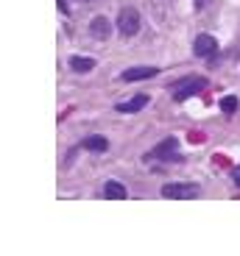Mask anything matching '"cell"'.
Listing matches in <instances>:
<instances>
[{
  "label": "cell",
  "mask_w": 240,
  "mask_h": 256,
  "mask_svg": "<svg viewBox=\"0 0 240 256\" xmlns=\"http://www.w3.org/2000/svg\"><path fill=\"white\" fill-rule=\"evenodd\" d=\"M204 86H207V78H204V76H187V78H182V81L173 84V100L176 103H184L187 98L198 95Z\"/></svg>",
  "instance_id": "1"
},
{
  "label": "cell",
  "mask_w": 240,
  "mask_h": 256,
  "mask_svg": "<svg viewBox=\"0 0 240 256\" xmlns=\"http://www.w3.org/2000/svg\"><path fill=\"white\" fill-rule=\"evenodd\" d=\"M140 12L137 8H120V14H117V31L123 34V36H134L137 31H140Z\"/></svg>",
  "instance_id": "2"
},
{
  "label": "cell",
  "mask_w": 240,
  "mask_h": 256,
  "mask_svg": "<svg viewBox=\"0 0 240 256\" xmlns=\"http://www.w3.org/2000/svg\"><path fill=\"white\" fill-rule=\"evenodd\" d=\"M198 192H201L198 184H165L162 186V198L187 200V198H198Z\"/></svg>",
  "instance_id": "3"
},
{
  "label": "cell",
  "mask_w": 240,
  "mask_h": 256,
  "mask_svg": "<svg viewBox=\"0 0 240 256\" xmlns=\"http://www.w3.org/2000/svg\"><path fill=\"white\" fill-rule=\"evenodd\" d=\"M179 150V142L170 136V140H165V142H159V145L154 148L148 154V159H173V162H179L182 159V154H176Z\"/></svg>",
  "instance_id": "4"
},
{
  "label": "cell",
  "mask_w": 240,
  "mask_h": 256,
  "mask_svg": "<svg viewBox=\"0 0 240 256\" xmlns=\"http://www.w3.org/2000/svg\"><path fill=\"white\" fill-rule=\"evenodd\" d=\"M193 53L195 56H215V53H218V42H215L209 34H201V36H195V42H193Z\"/></svg>",
  "instance_id": "5"
},
{
  "label": "cell",
  "mask_w": 240,
  "mask_h": 256,
  "mask_svg": "<svg viewBox=\"0 0 240 256\" xmlns=\"http://www.w3.org/2000/svg\"><path fill=\"white\" fill-rule=\"evenodd\" d=\"M143 106H148V95H134V98H129V100H123V103H117V112L120 114H134V112H140Z\"/></svg>",
  "instance_id": "6"
},
{
  "label": "cell",
  "mask_w": 240,
  "mask_h": 256,
  "mask_svg": "<svg viewBox=\"0 0 240 256\" xmlns=\"http://www.w3.org/2000/svg\"><path fill=\"white\" fill-rule=\"evenodd\" d=\"M156 72H159L156 67H131V70H126L120 78H123V81L129 84V81H143V78H154Z\"/></svg>",
  "instance_id": "7"
},
{
  "label": "cell",
  "mask_w": 240,
  "mask_h": 256,
  "mask_svg": "<svg viewBox=\"0 0 240 256\" xmlns=\"http://www.w3.org/2000/svg\"><path fill=\"white\" fill-rule=\"evenodd\" d=\"M106 148H109V142H106V136H98V134L87 136V140L81 142V150H92V154H104Z\"/></svg>",
  "instance_id": "8"
},
{
  "label": "cell",
  "mask_w": 240,
  "mask_h": 256,
  "mask_svg": "<svg viewBox=\"0 0 240 256\" xmlns=\"http://www.w3.org/2000/svg\"><path fill=\"white\" fill-rule=\"evenodd\" d=\"M90 31H92V36L106 39V36H109V31H112V28H109V20H106V17H95V20L90 22Z\"/></svg>",
  "instance_id": "9"
},
{
  "label": "cell",
  "mask_w": 240,
  "mask_h": 256,
  "mask_svg": "<svg viewBox=\"0 0 240 256\" xmlns=\"http://www.w3.org/2000/svg\"><path fill=\"white\" fill-rule=\"evenodd\" d=\"M104 195H106L109 200H123V198H126V186L120 184V181H106Z\"/></svg>",
  "instance_id": "10"
},
{
  "label": "cell",
  "mask_w": 240,
  "mask_h": 256,
  "mask_svg": "<svg viewBox=\"0 0 240 256\" xmlns=\"http://www.w3.org/2000/svg\"><path fill=\"white\" fill-rule=\"evenodd\" d=\"M70 67L76 72H90V70H95V58H90V56H73L70 58Z\"/></svg>",
  "instance_id": "11"
},
{
  "label": "cell",
  "mask_w": 240,
  "mask_h": 256,
  "mask_svg": "<svg viewBox=\"0 0 240 256\" xmlns=\"http://www.w3.org/2000/svg\"><path fill=\"white\" fill-rule=\"evenodd\" d=\"M221 109H223V114H234V112H237V98H223L221 100Z\"/></svg>",
  "instance_id": "12"
},
{
  "label": "cell",
  "mask_w": 240,
  "mask_h": 256,
  "mask_svg": "<svg viewBox=\"0 0 240 256\" xmlns=\"http://www.w3.org/2000/svg\"><path fill=\"white\" fill-rule=\"evenodd\" d=\"M232 178H234V184L240 186V164H237V167H234V170H232Z\"/></svg>",
  "instance_id": "13"
},
{
  "label": "cell",
  "mask_w": 240,
  "mask_h": 256,
  "mask_svg": "<svg viewBox=\"0 0 240 256\" xmlns=\"http://www.w3.org/2000/svg\"><path fill=\"white\" fill-rule=\"evenodd\" d=\"M59 6H62V12H65V14L70 12V6H67V0H59Z\"/></svg>",
  "instance_id": "14"
},
{
  "label": "cell",
  "mask_w": 240,
  "mask_h": 256,
  "mask_svg": "<svg viewBox=\"0 0 240 256\" xmlns=\"http://www.w3.org/2000/svg\"><path fill=\"white\" fill-rule=\"evenodd\" d=\"M204 3H207V0H195V6H198V8H201V6H204Z\"/></svg>",
  "instance_id": "15"
}]
</instances>
